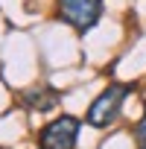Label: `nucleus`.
Segmentation results:
<instances>
[{
  "label": "nucleus",
  "instance_id": "obj_5",
  "mask_svg": "<svg viewBox=\"0 0 146 149\" xmlns=\"http://www.w3.org/2000/svg\"><path fill=\"white\" fill-rule=\"evenodd\" d=\"M134 134H137V149H146V111H143V117H140Z\"/></svg>",
  "mask_w": 146,
  "mask_h": 149
},
{
  "label": "nucleus",
  "instance_id": "obj_4",
  "mask_svg": "<svg viewBox=\"0 0 146 149\" xmlns=\"http://www.w3.org/2000/svg\"><path fill=\"white\" fill-rule=\"evenodd\" d=\"M24 102L35 111H50L58 102V94L53 88H29V91H24Z\"/></svg>",
  "mask_w": 146,
  "mask_h": 149
},
{
  "label": "nucleus",
  "instance_id": "obj_3",
  "mask_svg": "<svg viewBox=\"0 0 146 149\" xmlns=\"http://www.w3.org/2000/svg\"><path fill=\"white\" fill-rule=\"evenodd\" d=\"M102 12V0H58V15L79 32H88Z\"/></svg>",
  "mask_w": 146,
  "mask_h": 149
},
{
  "label": "nucleus",
  "instance_id": "obj_1",
  "mask_svg": "<svg viewBox=\"0 0 146 149\" xmlns=\"http://www.w3.org/2000/svg\"><path fill=\"white\" fill-rule=\"evenodd\" d=\"M126 94H129V88H126V85H120V82L108 85V88H105V91L91 102V108H88L85 120H88L94 129H105V126H111V123L117 120L120 108H123Z\"/></svg>",
  "mask_w": 146,
  "mask_h": 149
},
{
  "label": "nucleus",
  "instance_id": "obj_2",
  "mask_svg": "<svg viewBox=\"0 0 146 149\" xmlns=\"http://www.w3.org/2000/svg\"><path fill=\"white\" fill-rule=\"evenodd\" d=\"M76 137H79L76 117H56L53 123H47L41 129L38 146L41 149H76Z\"/></svg>",
  "mask_w": 146,
  "mask_h": 149
}]
</instances>
